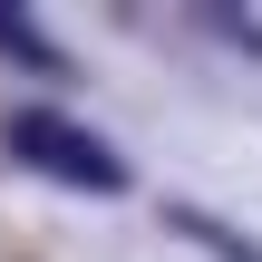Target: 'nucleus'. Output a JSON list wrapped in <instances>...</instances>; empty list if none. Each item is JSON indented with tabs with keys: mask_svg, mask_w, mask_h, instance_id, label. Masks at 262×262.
<instances>
[{
	"mask_svg": "<svg viewBox=\"0 0 262 262\" xmlns=\"http://www.w3.org/2000/svg\"><path fill=\"white\" fill-rule=\"evenodd\" d=\"M10 146H19V156H39L58 185H88V194H117V185H126V165H117L97 136L58 126V117H39V107H29V117H10Z\"/></svg>",
	"mask_w": 262,
	"mask_h": 262,
	"instance_id": "nucleus-1",
	"label": "nucleus"
},
{
	"mask_svg": "<svg viewBox=\"0 0 262 262\" xmlns=\"http://www.w3.org/2000/svg\"><path fill=\"white\" fill-rule=\"evenodd\" d=\"M0 49H19V58H39V68H49V39H39V29H19V19H0Z\"/></svg>",
	"mask_w": 262,
	"mask_h": 262,
	"instance_id": "nucleus-2",
	"label": "nucleus"
}]
</instances>
